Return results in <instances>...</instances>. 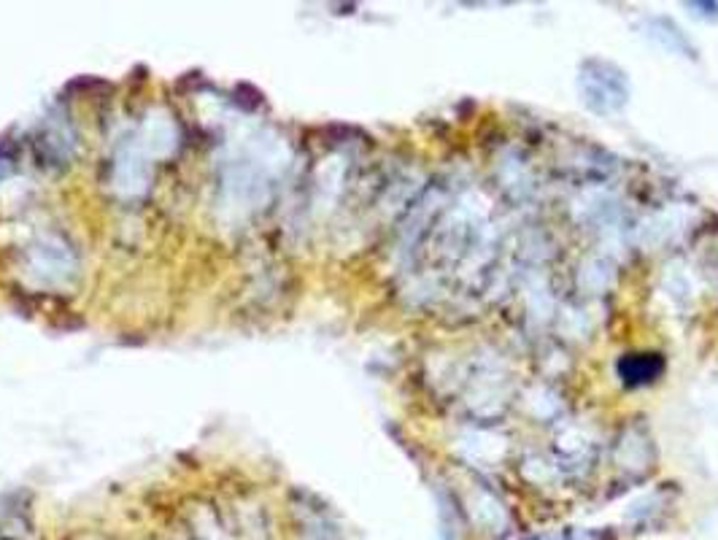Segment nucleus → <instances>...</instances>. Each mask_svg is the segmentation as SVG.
Returning a JSON list of instances; mask_svg holds the SVG:
<instances>
[{"label": "nucleus", "instance_id": "obj_3", "mask_svg": "<svg viewBox=\"0 0 718 540\" xmlns=\"http://www.w3.org/2000/svg\"><path fill=\"white\" fill-rule=\"evenodd\" d=\"M651 38H656V41H659L665 49H670V52L694 57V47L689 43V38L683 36L681 27L672 25L670 20H662V16L651 20Z\"/></svg>", "mask_w": 718, "mask_h": 540}, {"label": "nucleus", "instance_id": "obj_2", "mask_svg": "<svg viewBox=\"0 0 718 540\" xmlns=\"http://www.w3.org/2000/svg\"><path fill=\"white\" fill-rule=\"evenodd\" d=\"M618 371L627 384H651L665 371V362L659 355H629L624 357Z\"/></svg>", "mask_w": 718, "mask_h": 540}, {"label": "nucleus", "instance_id": "obj_1", "mask_svg": "<svg viewBox=\"0 0 718 540\" xmlns=\"http://www.w3.org/2000/svg\"><path fill=\"white\" fill-rule=\"evenodd\" d=\"M584 103L598 114H616L627 106L629 85L627 76L607 60H587L578 74Z\"/></svg>", "mask_w": 718, "mask_h": 540}]
</instances>
